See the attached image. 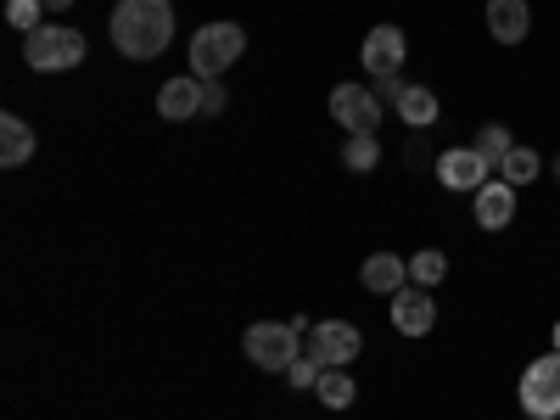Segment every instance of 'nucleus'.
I'll list each match as a JSON object with an SVG mask.
<instances>
[{"label": "nucleus", "instance_id": "obj_10", "mask_svg": "<svg viewBox=\"0 0 560 420\" xmlns=\"http://www.w3.org/2000/svg\"><path fill=\"white\" fill-rule=\"evenodd\" d=\"M432 325H438V303H432L427 287H404V292H393V331H404V337H427Z\"/></svg>", "mask_w": 560, "mask_h": 420}, {"label": "nucleus", "instance_id": "obj_1", "mask_svg": "<svg viewBox=\"0 0 560 420\" xmlns=\"http://www.w3.org/2000/svg\"><path fill=\"white\" fill-rule=\"evenodd\" d=\"M168 34H174V7H168V0H118V7H113V45L129 62L163 57Z\"/></svg>", "mask_w": 560, "mask_h": 420}, {"label": "nucleus", "instance_id": "obj_24", "mask_svg": "<svg viewBox=\"0 0 560 420\" xmlns=\"http://www.w3.org/2000/svg\"><path fill=\"white\" fill-rule=\"evenodd\" d=\"M224 107V90H219V79H202V113H219Z\"/></svg>", "mask_w": 560, "mask_h": 420}, {"label": "nucleus", "instance_id": "obj_5", "mask_svg": "<svg viewBox=\"0 0 560 420\" xmlns=\"http://www.w3.org/2000/svg\"><path fill=\"white\" fill-rule=\"evenodd\" d=\"M359 348H364V337H359V325H348V319H319V325H308V359L319 364V370H348L353 359H359Z\"/></svg>", "mask_w": 560, "mask_h": 420}, {"label": "nucleus", "instance_id": "obj_16", "mask_svg": "<svg viewBox=\"0 0 560 420\" xmlns=\"http://www.w3.org/2000/svg\"><path fill=\"white\" fill-rule=\"evenodd\" d=\"M28 158H34V124L7 113L0 118V168H23Z\"/></svg>", "mask_w": 560, "mask_h": 420}, {"label": "nucleus", "instance_id": "obj_7", "mask_svg": "<svg viewBox=\"0 0 560 420\" xmlns=\"http://www.w3.org/2000/svg\"><path fill=\"white\" fill-rule=\"evenodd\" d=\"M364 73L376 79V84H387V79H398L404 73V57H409V39H404V28L398 23H376L364 34Z\"/></svg>", "mask_w": 560, "mask_h": 420}, {"label": "nucleus", "instance_id": "obj_26", "mask_svg": "<svg viewBox=\"0 0 560 420\" xmlns=\"http://www.w3.org/2000/svg\"><path fill=\"white\" fill-rule=\"evenodd\" d=\"M549 348H555V353H560V319H555V331H549Z\"/></svg>", "mask_w": 560, "mask_h": 420}, {"label": "nucleus", "instance_id": "obj_13", "mask_svg": "<svg viewBox=\"0 0 560 420\" xmlns=\"http://www.w3.org/2000/svg\"><path fill=\"white\" fill-rule=\"evenodd\" d=\"M477 197V224L482 230H504L510 219H516V185L510 179H488L482 191H471Z\"/></svg>", "mask_w": 560, "mask_h": 420}, {"label": "nucleus", "instance_id": "obj_21", "mask_svg": "<svg viewBox=\"0 0 560 420\" xmlns=\"http://www.w3.org/2000/svg\"><path fill=\"white\" fill-rule=\"evenodd\" d=\"M443 275H448V258H443L438 247H427V253H415V258H409V280H415V287H427V292H432Z\"/></svg>", "mask_w": 560, "mask_h": 420}, {"label": "nucleus", "instance_id": "obj_19", "mask_svg": "<svg viewBox=\"0 0 560 420\" xmlns=\"http://www.w3.org/2000/svg\"><path fill=\"white\" fill-rule=\"evenodd\" d=\"M314 393H319V404H325V409H348L359 387H353L348 370H319V387H314Z\"/></svg>", "mask_w": 560, "mask_h": 420}, {"label": "nucleus", "instance_id": "obj_8", "mask_svg": "<svg viewBox=\"0 0 560 420\" xmlns=\"http://www.w3.org/2000/svg\"><path fill=\"white\" fill-rule=\"evenodd\" d=\"M331 118L348 135H370L382 124V96H376V90H364V84H337L331 90Z\"/></svg>", "mask_w": 560, "mask_h": 420}, {"label": "nucleus", "instance_id": "obj_3", "mask_svg": "<svg viewBox=\"0 0 560 420\" xmlns=\"http://www.w3.org/2000/svg\"><path fill=\"white\" fill-rule=\"evenodd\" d=\"M23 62L34 73H68L84 62V34L68 23H45V28L23 34Z\"/></svg>", "mask_w": 560, "mask_h": 420}, {"label": "nucleus", "instance_id": "obj_11", "mask_svg": "<svg viewBox=\"0 0 560 420\" xmlns=\"http://www.w3.org/2000/svg\"><path fill=\"white\" fill-rule=\"evenodd\" d=\"M488 34L499 45H522L533 34V7L527 0H488Z\"/></svg>", "mask_w": 560, "mask_h": 420}, {"label": "nucleus", "instance_id": "obj_23", "mask_svg": "<svg viewBox=\"0 0 560 420\" xmlns=\"http://www.w3.org/2000/svg\"><path fill=\"white\" fill-rule=\"evenodd\" d=\"M287 376H292V387H298V393H314V387H319V364H314V359L303 353V359H298V364L287 370Z\"/></svg>", "mask_w": 560, "mask_h": 420}, {"label": "nucleus", "instance_id": "obj_4", "mask_svg": "<svg viewBox=\"0 0 560 420\" xmlns=\"http://www.w3.org/2000/svg\"><path fill=\"white\" fill-rule=\"evenodd\" d=\"M242 51H247L242 23H202V28L191 34V73H197V79H219Z\"/></svg>", "mask_w": 560, "mask_h": 420}, {"label": "nucleus", "instance_id": "obj_25", "mask_svg": "<svg viewBox=\"0 0 560 420\" xmlns=\"http://www.w3.org/2000/svg\"><path fill=\"white\" fill-rule=\"evenodd\" d=\"M62 7H73V0H45V12H62Z\"/></svg>", "mask_w": 560, "mask_h": 420}, {"label": "nucleus", "instance_id": "obj_14", "mask_svg": "<svg viewBox=\"0 0 560 420\" xmlns=\"http://www.w3.org/2000/svg\"><path fill=\"white\" fill-rule=\"evenodd\" d=\"M359 280H364L370 292L393 298V292H404V287H409V264H404L398 253H370V258H364V275H359Z\"/></svg>", "mask_w": 560, "mask_h": 420}, {"label": "nucleus", "instance_id": "obj_6", "mask_svg": "<svg viewBox=\"0 0 560 420\" xmlns=\"http://www.w3.org/2000/svg\"><path fill=\"white\" fill-rule=\"evenodd\" d=\"M522 409L533 420H555L560 415V353L555 348L522 370Z\"/></svg>", "mask_w": 560, "mask_h": 420}, {"label": "nucleus", "instance_id": "obj_15", "mask_svg": "<svg viewBox=\"0 0 560 420\" xmlns=\"http://www.w3.org/2000/svg\"><path fill=\"white\" fill-rule=\"evenodd\" d=\"M393 107H398V118H404L409 129H432V124H438V90H427V84H398Z\"/></svg>", "mask_w": 560, "mask_h": 420}, {"label": "nucleus", "instance_id": "obj_27", "mask_svg": "<svg viewBox=\"0 0 560 420\" xmlns=\"http://www.w3.org/2000/svg\"><path fill=\"white\" fill-rule=\"evenodd\" d=\"M555 179H560V158H555Z\"/></svg>", "mask_w": 560, "mask_h": 420}, {"label": "nucleus", "instance_id": "obj_2", "mask_svg": "<svg viewBox=\"0 0 560 420\" xmlns=\"http://www.w3.org/2000/svg\"><path fill=\"white\" fill-rule=\"evenodd\" d=\"M242 348L258 370H292L303 359V319H258L247 325Z\"/></svg>", "mask_w": 560, "mask_h": 420}, {"label": "nucleus", "instance_id": "obj_18", "mask_svg": "<svg viewBox=\"0 0 560 420\" xmlns=\"http://www.w3.org/2000/svg\"><path fill=\"white\" fill-rule=\"evenodd\" d=\"M471 147L482 152V163H488V168H504V158L516 152V140H510V129H504V124H482Z\"/></svg>", "mask_w": 560, "mask_h": 420}, {"label": "nucleus", "instance_id": "obj_17", "mask_svg": "<svg viewBox=\"0 0 560 420\" xmlns=\"http://www.w3.org/2000/svg\"><path fill=\"white\" fill-rule=\"evenodd\" d=\"M376 163H382V140H376V129L342 140V168H348V174H370Z\"/></svg>", "mask_w": 560, "mask_h": 420}, {"label": "nucleus", "instance_id": "obj_22", "mask_svg": "<svg viewBox=\"0 0 560 420\" xmlns=\"http://www.w3.org/2000/svg\"><path fill=\"white\" fill-rule=\"evenodd\" d=\"M39 18H45V0H7V23H12L18 34H34V28H45Z\"/></svg>", "mask_w": 560, "mask_h": 420}, {"label": "nucleus", "instance_id": "obj_20", "mask_svg": "<svg viewBox=\"0 0 560 420\" xmlns=\"http://www.w3.org/2000/svg\"><path fill=\"white\" fill-rule=\"evenodd\" d=\"M538 168H544V158H538L533 147H516V152L504 158V168H499V174H504V179L522 191V185H533V179H538Z\"/></svg>", "mask_w": 560, "mask_h": 420}, {"label": "nucleus", "instance_id": "obj_12", "mask_svg": "<svg viewBox=\"0 0 560 420\" xmlns=\"http://www.w3.org/2000/svg\"><path fill=\"white\" fill-rule=\"evenodd\" d=\"M158 113H163L168 124H185V118H197V113H202V79H197V73H185V79H168V84L158 90Z\"/></svg>", "mask_w": 560, "mask_h": 420}, {"label": "nucleus", "instance_id": "obj_9", "mask_svg": "<svg viewBox=\"0 0 560 420\" xmlns=\"http://www.w3.org/2000/svg\"><path fill=\"white\" fill-rule=\"evenodd\" d=\"M488 174H493V168L482 163L477 147H448V152L438 158V179L448 185V191H482Z\"/></svg>", "mask_w": 560, "mask_h": 420}]
</instances>
